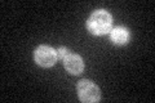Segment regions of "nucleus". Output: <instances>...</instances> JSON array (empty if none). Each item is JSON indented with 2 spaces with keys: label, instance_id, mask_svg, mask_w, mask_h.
Wrapping results in <instances>:
<instances>
[{
  "label": "nucleus",
  "instance_id": "1",
  "mask_svg": "<svg viewBox=\"0 0 155 103\" xmlns=\"http://www.w3.org/2000/svg\"><path fill=\"white\" fill-rule=\"evenodd\" d=\"M111 23H113V18L111 14L106 11H96L92 13V16L88 19V28L96 34V35H102L106 34L111 28Z\"/></svg>",
  "mask_w": 155,
  "mask_h": 103
},
{
  "label": "nucleus",
  "instance_id": "6",
  "mask_svg": "<svg viewBox=\"0 0 155 103\" xmlns=\"http://www.w3.org/2000/svg\"><path fill=\"white\" fill-rule=\"evenodd\" d=\"M57 56H58V57H61V58H65L66 56H69V50H67V48H65V47L60 48V49H58Z\"/></svg>",
  "mask_w": 155,
  "mask_h": 103
},
{
  "label": "nucleus",
  "instance_id": "5",
  "mask_svg": "<svg viewBox=\"0 0 155 103\" xmlns=\"http://www.w3.org/2000/svg\"><path fill=\"white\" fill-rule=\"evenodd\" d=\"M128 37H129V32L124 27H116L111 31V40L115 44H124L128 40Z\"/></svg>",
  "mask_w": 155,
  "mask_h": 103
},
{
  "label": "nucleus",
  "instance_id": "4",
  "mask_svg": "<svg viewBox=\"0 0 155 103\" xmlns=\"http://www.w3.org/2000/svg\"><path fill=\"white\" fill-rule=\"evenodd\" d=\"M64 65L65 68L72 75H79L84 70V63L83 60L76 56V54H69L64 58Z\"/></svg>",
  "mask_w": 155,
  "mask_h": 103
},
{
  "label": "nucleus",
  "instance_id": "2",
  "mask_svg": "<svg viewBox=\"0 0 155 103\" xmlns=\"http://www.w3.org/2000/svg\"><path fill=\"white\" fill-rule=\"evenodd\" d=\"M79 98L83 102H97L101 98V92L98 86L89 80H80L76 86Z\"/></svg>",
  "mask_w": 155,
  "mask_h": 103
},
{
  "label": "nucleus",
  "instance_id": "3",
  "mask_svg": "<svg viewBox=\"0 0 155 103\" xmlns=\"http://www.w3.org/2000/svg\"><path fill=\"white\" fill-rule=\"evenodd\" d=\"M57 52L51 47L41 45L35 50V61L41 67H51L57 61Z\"/></svg>",
  "mask_w": 155,
  "mask_h": 103
}]
</instances>
